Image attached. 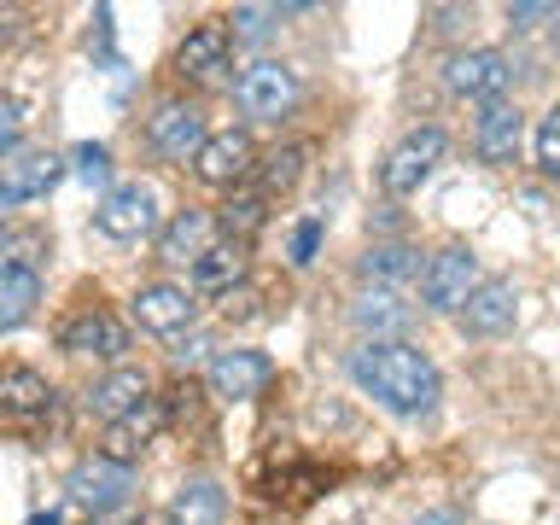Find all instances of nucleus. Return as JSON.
<instances>
[{"mask_svg":"<svg viewBox=\"0 0 560 525\" xmlns=\"http://www.w3.org/2000/svg\"><path fill=\"white\" fill-rule=\"evenodd\" d=\"M520 147H525V112L514 100H490L472 122V158L490 170H508L520 164Z\"/></svg>","mask_w":560,"mask_h":525,"instance_id":"4468645a","label":"nucleus"},{"mask_svg":"<svg viewBox=\"0 0 560 525\" xmlns=\"http://www.w3.org/2000/svg\"><path fill=\"white\" fill-rule=\"evenodd\" d=\"M152 397V380H147V368H129V362H117V368H105V374L88 385V415H100L105 427L112 420H122L129 409H140V402Z\"/></svg>","mask_w":560,"mask_h":525,"instance_id":"a211bd4d","label":"nucleus"},{"mask_svg":"<svg viewBox=\"0 0 560 525\" xmlns=\"http://www.w3.org/2000/svg\"><path fill=\"white\" fill-rule=\"evenodd\" d=\"M24 105L18 100H0V164H12L18 158V147H24Z\"/></svg>","mask_w":560,"mask_h":525,"instance_id":"c756f323","label":"nucleus"},{"mask_svg":"<svg viewBox=\"0 0 560 525\" xmlns=\"http://www.w3.org/2000/svg\"><path fill=\"white\" fill-rule=\"evenodd\" d=\"M262 222H269V199H262V192H228V199L217 205V228L234 245H245L252 234H262Z\"/></svg>","mask_w":560,"mask_h":525,"instance_id":"393cba45","label":"nucleus"},{"mask_svg":"<svg viewBox=\"0 0 560 525\" xmlns=\"http://www.w3.org/2000/svg\"><path fill=\"white\" fill-rule=\"evenodd\" d=\"M292 12H304V7H234L228 12V35H234V42H262V35Z\"/></svg>","mask_w":560,"mask_h":525,"instance_id":"cd10ccee","label":"nucleus"},{"mask_svg":"<svg viewBox=\"0 0 560 525\" xmlns=\"http://www.w3.org/2000/svg\"><path fill=\"white\" fill-rule=\"evenodd\" d=\"M205 380H210V392H217L222 402H252V397H262L275 385V362L262 357V350H252V345H234V350H217V357H210Z\"/></svg>","mask_w":560,"mask_h":525,"instance_id":"f8f14e48","label":"nucleus"},{"mask_svg":"<svg viewBox=\"0 0 560 525\" xmlns=\"http://www.w3.org/2000/svg\"><path fill=\"white\" fill-rule=\"evenodd\" d=\"M59 392L42 368L30 362H0V420H47Z\"/></svg>","mask_w":560,"mask_h":525,"instance_id":"f3484780","label":"nucleus"},{"mask_svg":"<svg viewBox=\"0 0 560 525\" xmlns=\"http://www.w3.org/2000/svg\"><path fill=\"white\" fill-rule=\"evenodd\" d=\"M129 322L152 332V339H175V332L199 322V298H192V287H175V280H147L129 298Z\"/></svg>","mask_w":560,"mask_h":525,"instance_id":"1a4fd4ad","label":"nucleus"},{"mask_svg":"<svg viewBox=\"0 0 560 525\" xmlns=\"http://www.w3.org/2000/svg\"><path fill=\"white\" fill-rule=\"evenodd\" d=\"M164 525H228V490H222V479H210V472L182 479V490H175L170 508H164Z\"/></svg>","mask_w":560,"mask_h":525,"instance_id":"5701e85b","label":"nucleus"},{"mask_svg":"<svg viewBox=\"0 0 560 525\" xmlns=\"http://www.w3.org/2000/svg\"><path fill=\"white\" fill-rule=\"evenodd\" d=\"M549 47L560 52V12H555V24H549Z\"/></svg>","mask_w":560,"mask_h":525,"instance_id":"f704fd0d","label":"nucleus"},{"mask_svg":"<svg viewBox=\"0 0 560 525\" xmlns=\"http://www.w3.org/2000/svg\"><path fill=\"white\" fill-rule=\"evenodd\" d=\"M240 280H245V245L234 240H217L192 262V298H234Z\"/></svg>","mask_w":560,"mask_h":525,"instance_id":"b1692460","label":"nucleus"},{"mask_svg":"<svg viewBox=\"0 0 560 525\" xmlns=\"http://www.w3.org/2000/svg\"><path fill=\"white\" fill-rule=\"evenodd\" d=\"M532 152H537V170L549 175V182H560V100L537 117V140H532Z\"/></svg>","mask_w":560,"mask_h":525,"instance_id":"c85d7f7f","label":"nucleus"},{"mask_svg":"<svg viewBox=\"0 0 560 525\" xmlns=\"http://www.w3.org/2000/svg\"><path fill=\"white\" fill-rule=\"evenodd\" d=\"M234 100H240V112H245V117L280 122V117H292V112H298V100H304V82H298V70H292V65L257 59V65H245V70H240Z\"/></svg>","mask_w":560,"mask_h":525,"instance_id":"0eeeda50","label":"nucleus"},{"mask_svg":"<svg viewBox=\"0 0 560 525\" xmlns=\"http://www.w3.org/2000/svg\"><path fill=\"white\" fill-rule=\"evenodd\" d=\"M30 525H59V514H47V520H30Z\"/></svg>","mask_w":560,"mask_h":525,"instance_id":"c9c22d12","label":"nucleus"},{"mask_svg":"<svg viewBox=\"0 0 560 525\" xmlns=\"http://www.w3.org/2000/svg\"><path fill=\"white\" fill-rule=\"evenodd\" d=\"M147 152L152 158H164V164H192L199 158V147L210 140V122H205V105L199 100H182V94H170V100H158L152 112H147Z\"/></svg>","mask_w":560,"mask_h":525,"instance_id":"7ed1b4c3","label":"nucleus"},{"mask_svg":"<svg viewBox=\"0 0 560 525\" xmlns=\"http://www.w3.org/2000/svg\"><path fill=\"white\" fill-rule=\"evenodd\" d=\"M59 182H65V152H52V147L18 152L12 164H0V210H18V205L47 199Z\"/></svg>","mask_w":560,"mask_h":525,"instance_id":"ddd939ff","label":"nucleus"},{"mask_svg":"<svg viewBox=\"0 0 560 525\" xmlns=\"http://www.w3.org/2000/svg\"><path fill=\"white\" fill-rule=\"evenodd\" d=\"M555 12H560V7H542V0H520V7H508L502 18H508L514 30H537V24H555Z\"/></svg>","mask_w":560,"mask_h":525,"instance_id":"7c9ffc66","label":"nucleus"},{"mask_svg":"<svg viewBox=\"0 0 560 525\" xmlns=\"http://www.w3.org/2000/svg\"><path fill=\"white\" fill-rule=\"evenodd\" d=\"M164 420H170V402H164V397H147L140 409H129L122 420H112V427H105V444H100V455H112V462L135 467L140 455H147V450L158 444Z\"/></svg>","mask_w":560,"mask_h":525,"instance_id":"dca6fc26","label":"nucleus"},{"mask_svg":"<svg viewBox=\"0 0 560 525\" xmlns=\"http://www.w3.org/2000/svg\"><path fill=\"white\" fill-rule=\"evenodd\" d=\"M479 287H485L479 257H472V245H462V240L438 245V252L420 262V304H427L432 315H462L467 298Z\"/></svg>","mask_w":560,"mask_h":525,"instance_id":"f03ea898","label":"nucleus"},{"mask_svg":"<svg viewBox=\"0 0 560 525\" xmlns=\"http://www.w3.org/2000/svg\"><path fill=\"white\" fill-rule=\"evenodd\" d=\"M350 380H357L362 397H374L380 409H392L402 420L432 415L438 397H444V374H438V362L420 345H409V339L350 350Z\"/></svg>","mask_w":560,"mask_h":525,"instance_id":"f257e3e1","label":"nucleus"},{"mask_svg":"<svg viewBox=\"0 0 560 525\" xmlns=\"http://www.w3.org/2000/svg\"><path fill=\"white\" fill-rule=\"evenodd\" d=\"M357 269H362L368 287H392V280L420 269V257L409 252V245H368V252L357 257Z\"/></svg>","mask_w":560,"mask_h":525,"instance_id":"bb28decb","label":"nucleus"},{"mask_svg":"<svg viewBox=\"0 0 560 525\" xmlns=\"http://www.w3.org/2000/svg\"><path fill=\"white\" fill-rule=\"evenodd\" d=\"M315 245H322V222H298L292 228V262H298V269L315 262Z\"/></svg>","mask_w":560,"mask_h":525,"instance_id":"2f4dec72","label":"nucleus"},{"mask_svg":"<svg viewBox=\"0 0 560 525\" xmlns=\"http://www.w3.org/2000/svg\"><path fill=\"white\" fill-rule=\"evenodd\" d=\"M135 467H122V462H112V455H82L77 467L65 472V490H70V502L82 508V514H94V520H105V514H122V508L135 502Z\"/></svg>","mask_w":560,"mask_h":525,"instance_id":"20e7f679","label":"nucleus"},{"mask_svg":"<svg viewBox=\"0 0 560 525\" xmlns=\"http://www.w3.org/2000/svg\"><path fill=\"white\" fill-rule=\"evenodd\" d=\"M409 525H462V508H427V514L409 520Z\"/></svg>","mask_w":560,"mask_h":525,"instance_id":"473e14b6","label":"nucleus"},{"mask_svg":"<svg viewBox=\"0 0 560 525\" xmlns=\"http://www.w3.org/2000/svg\"><path fill=\"white\" fill-rule=\"evenodd\" d=\"M42 310V269L30 257H0V332H18Z\"/></svg>","mask_w":560,"mask_h":525,"instance_id":"4be33fe9","label":"nucleus"},{"mask_svg":"<svg viewBox=\"0 0 560 525\" xmlns=\"http://www.w3.org/2000/svg\"><path fill=\"white\" fill-rule=\"evenodd\" d=\"M210 245H217V217H210V210L187 205V210H175V217L158 228V262H170V269H175V262H187V269H192Z\"/></svg>","mask_w":560,"mask_h":525,"instance_id":"6ab92c4d","label":"nucleus"},{"mask_svg":"<svg viewBox=\"0 0 560 525\" xmlns=\"http://www.w3.org/2000/svg\"><path fill=\"white\" fill-rule=\"evenodd\" d=\"M444 152H450V135L438 129V122H427V129H409L392 152H385L380 187L392 192V199H409V192H420V187L432 182V170L444 164Z\"/></svg>","mask_w":560,"mask_h":525,"instance_id":"423d86ee","label":"nucleus"},{"mask_svg":"<svg viewBox=\"0 0 560 525\" xmlns=\"http://www.w3.org/2000/svg\"><path fill=\"white\" fill-rule=\"evenodd\" d=\"M77 158H82V170H88V175H105V170H112V158H105V147H82Z\"/></svg>","mask_w":560,"mask_h":525,"instance_id":"72a5a7b5","label":"nucleus"},{"mask_svg":"<svg viewBox=\"0 0 560 525\" xmlns=\"http://www.w3.org/2000/svg\"><path fill=\"white\" fill-rule=\"evenodd\" d=\"M59 350H65V357H94V362L117 368L122 350H129V327H122L112 310H77L59 327Z\"/></svg>","mask_w":560,"mask_h":525,"instance_id":"2eb2a0df","label":"nucleus"},{"mask_svg":"<svg viewBox=\"0 0 560 525\" xmlns=\"http://www.w3.org/2000/svg\"><path fill=\"white\" fill-rule=\"evenodd\" d=\"M257 164H262V152H257V140L245 129H210V140L199 147V158H192V175H199L205 187H228V192H234Z\"/></svg>","mask_w":560,"mask_h":525,"instance_id":"9b49d317","label":"nucleus"},{"mask_svg":"<svg viewBox=\"0 0 560 525\" xmlns=\"http://www.w3.org/2000/svg\"><path fill=\"white\" fill-rule=\"evenodd\" d=\"M350 327L362 332L368 345H392L402 327H409V304L392 287H362L350 298Z\"/></svg>","mask_w":560,"mask_h":525,"instance_id":"412c9836","label":"nucleus"},{"mask_svg":"<svg viewBox=\"0 0 560 525\" xmlns=\"http://www.w3.org/2000/svg\"><path fill=\"white\" fill-rule=\"evenodd\" d=\"M304 164H310V147H304V140H287V147L262 152V164H257L262 199H275V192H292L298 182H304Z\"/></svg>","mask_w":560,"mask_h":525,"instance_id":"a878e982","label":"nucleus"},{"mask_svg":"<svg viewBox=\"0 0 560 525\" xmlns=\"http://www.w3.org/2000/svg\"><path fill=\"white\" fill-rule=\"evenodd\" d=\"M175 77L192 88H222L234 77V35H228V24L187 30L182 47H175Z\"/></svg>","mask_w":560,"mask_h":525,"instance_id":"9d476101","label":"nucleus"},{"mask_svg":"<svg viewBox=\"0 0 560 525\" xmlns=\"http://www.w3.org/2000/svg\"><path fill=\"white\" fill-rule=\"evenodd\" d=\"M0 245H7V222H0Z\"/></svg>","mask_w":560,"mask_h":525,"instance_id":"e433bc0d","label":"nucleus"},{"mask_svg":"<svg viewBox=\"0 0 560 525\" xmlns=\"http://www.w3.org/2000/svg\"><path fill=\"white\" fill-rule=\"evenodd\" d=\"M514 315H520V287L514 280H485L455 322H462V332H472V339H497V332L514 327Z\"/></svg>","mask_w":560,"mask_h":525,"instance_id":"aec40b11","label":"nucleus"},{"mask_svg":"<svg viewBox=\"0 0 560 525\" xmlns=\"http://www.w3.org/2000/svg\"><path fill=\"white\" fill-rule=\"evenodd\" d=\"M94 228H100L105 240H117V245L158 240V228H164V210H158L152 182H117V187L94 205Z\"/></svg>","mask_w":560,"mask_h":525,"instance_id":"39448f33","label":"nucleus"},{"mask_svg":"<svg viewBox=\"0 0 560 525\" xmlns=\"http://www.w3.org/2000/svg\"><path fill=\"white\" fill-rule=\"evenodd\" d=\"M508 82H514V59L502 47H467V52H450L444 59V88L455 100H508Z\"/></svg>","mask_w":560,"mask_h":525,"instance_id":"6e6552de","label":"nucleus"}]
</instances>
